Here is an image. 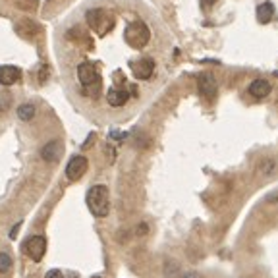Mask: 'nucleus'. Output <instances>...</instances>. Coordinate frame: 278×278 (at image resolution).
<instances>
[{"label": "nucleus", "instance_id": "6e6552de", "mask_svg": "<svg viewBox=\"0 0 278 278\" xmlns=\"http://www.w3.org/2000/svg\"><path fill=\"white\" fill-rule=\"evenodd\" d=\"M197 87H199V93L205 99H208V101H213L215 97H217V81H215V78L211 76V74H201L199 79H197Z\"/></svg>", "mask_w": 278, "mask_h": 278}, {"label": "nucleus", "instance_id": "f3484780", "mask_svg": "<svg viewBox=\"0 0 278 278\" xmlns=\"http://www.w3.org/2000/svg\"><path fill=\"white\" fill-rule=\"evenodd\" d=\"M10 269H12V257H10L8 253H0V272L4 274Z\"/></svg>", "mask_w": 278, "mask_h": 278}, {"label": "nucleus", "instance_id": "f03ea898", "mask_svg": "<svg viewBox=\"0 0 278 278\" xmlns=\"http://www.w3.org/2000/svg\"><path fill=\"white\" fill-rule=\"evenodd\" d=\"M124 39H126V43L130 44L131 49H143L149 43V39H151V31H149L147 24H143V21L137 19V21H131L130 26L126 27Z\"/></svg>", "mask_w": 278, "mask_h": 278}, {"label": "nucleus", "instance_id": "dca6fc26", "mask_svg": "<svg viewBox=\"0 0 278 278\" xmlns=\"http://www.w3.org/2000/svg\"><path fill=\"white\" fill-rule=\"evenodd\" d=\"M12 103H14V99H12L10 91H0V112H6L12 106Z\"/></svg>", "mask_w": 278, "mask_h": 278}, {"label": "nucleus", "instance_id": "5701e85b", "mask_svg": "<svg viewBox=\"0 0 278 278\" xmlns=\"http://www.w3.org/2000/svg\"><path fill=\"white\" fill-rule=\"evenodd\" d=\"M272 76H274V78H278V70H274V72H272Z\"/></svg>", "mask_w": 278, "mask_h": 278}, {"label": "nucleus", "instance_id": "4468645a", "mask_svg": "<svg viewBox=\"0 0 278 278\" xmlns=\"http://www.w3.org/2000/svg\"><path fill=\"white\" fill-rule=\"evenodd\" d=\"M35 112H37L35 104L24 103V104H19V108H17V118L21 122H31L35 118Z\"/></svg>", "mask_w": 278, "mask_h": 278}, {"label": "nucleus", "instance_id": "7ed1b4c3", "mask_svg": "<svg viewBox=\"0 0 278 278\" xmlns=\"http://www.w3.org/2000/svg\"><path fill=\"white\" fill-rule=\"evenodd\" d=\"M85 21H87V26L91 27L93 31H97L99 35H106L114 27V19L108 16L106 10H103V8L87 10Z\"/></svg>", "mask_w": 278, "mask_h": 278}, {"label": "nucleus", "instance_id": "6ab92c4d", "mask_svg": "<svg viewBox=\"0 0 278 278\" xmlns=\"http://www.w3.org/2000/svg\"><path fill=\"white\" fill-rule=\"evenodd\" d=\"M149 234V224L147 222H141L137 224V236H147Z\"/></svg>", "mask_w": 278, "mask_h": 278}, {"label": "nucleus", "instance_id": "9b49d317", "mask_svg": "<svg viewBox=\"0 0 278 278\" xmlns=\"http://www.w3.org/2000/svg\"><path fill=\"white\" fill-rule=\"evenodd\" d=\"M21 78V72L16 66H0V83L4 87H10L17 83V79Z\"/></svg>", "mask_w": 278, "mask_h": 278}, {"label": "nucleus", "instance_id": "20e7f679", "mask_svg": "<svg viewBox=\"0 0 278 278\" xmlns=\"http://www.w3.org/2000/svg\"><path fill=\"white\" fill-rule=\"evenodd\" d=\"M24 253L33 261H41L47 253V240L43 236H29L24 242Z\"/></svg>", "mask_w": 278, "mask_h": 278}, {"label": "nucleus", "instance_id": "2eb2a0df", "mask_svg": "<svg viewBox=\"0 0 278 278\" xmlns=\"http://www.w3.org/2000/svg\"><path fill=\"white\" fill-rule=\"evenodd\" d=\"M259 172L263 174V176H272V174L276 172V160L270 158V156L263 158L259 163Z\"/></svg>", "mask_w": 278, "mask_h": 278}, {"label": "nucleus", "instance_id": "4be33fe9", "mask_svg": "<svg viewBox=\"0 0 278 278\" xmlns=\"http://www.w3.org/2000/svg\"><path fill=\"white\" fill-rule=\"evenodd\" d=\"M64 278H79L76 272H68V274H64Z\"/></svg>", "mask_w": 278, "mask_h": 278}, {"label": "nucleus", "instance_id": "0eeeda50", "mask_svg": "<svg viewBox=\"0 0 278 278\" xmlns=\"http://www.w3.org/2000/svg\"><path fill=\"white\" fill-rule=\"evenodd\" d=\"M62 153H64V143H62L60 139H52L47 145H43V149H41V158H43L44 163H58Z\"/></svg>", "mask_w": 278, "mask_h": 278}, {"label": "nucleus", "instance_id": "b1692460", "mask_svg": "<svg viewBox=\"0 0 278 278\" xmlns=\"http://www.w3.org/2000/svg\"><path fill=\"white\" fill-rule=\"evenodd\" d=\"M91 278H101V276H91Z\"/></svg>", "mask_w": 278, "mask_h": 278}, {"label": "nucleus", "instance_id": "f257e3e1", "mask_svg": "<svg viewBox=\"0 0 278 278\" xmlns=\"http://www.w3.org/2000/svg\"><path fill=\"white\" fill-rule=\"evenodd\" d=\"M85 203L87 207H89V211L97 218L108 217V213H110V191L103 183L93 186V188H89V191H87Z\"/></svg>", "mask_w": 278, "mask_h": 278}, {"label": "nucleus", "instance_id": "423d86ee", "mask_svg": "<svg viewBox=\"0 0 278 278\" xmlns=\"http://www.w3.org/2000/svg\"><path fill=\"white\" fill-rule=\"evenodd\" d=\"M76 78L83 87H91V85H99V74H97V68L93 62H81L76 68Z\"/></svg>", "mask_w": 278, "mask_h": 278}, {"label": "nucleus", "instance_id": "aec40b11", "mask_svg": "<svg viewBox=\"0 0 278 278\" xmlns=\"http://www.w3.org/2000/svg\"><path fill=\"white\" fill-rule=\"evenodd\" d=\"M180 278H201V276H199V272H183Z\"/></svg>", "mask_w": 278, "mask_h": 278}, {"label": "nucleus", "instance_id": "ddd939ff", "mask_svg": "<svg viewBox=\"0 0 278 278\" xmlns=\"http://www.w3.org/2000/svg\"><path fill=\"white\" fill-rule=\"evenodd\" d=\"M274 17V4L272 2H263L257 6V21L259 24H269Z\"/></svg>", "mask_w": 278, "mask_h": 278}, {"label": "nucleus", "instance_id": "412c9836", "mask_svg": "<svg viewBox=\"0 0 278 278\" xmlns=\"http://www.w3.org/2000/svg\"><path fill=\"white\" fill-rule=\"evenodd\" d=\"M17 230H19V224H16V226H14V230H12V232H10V238H16V236H17Z\"/></svg>", "mask_w": 278, "mask_h": 278}, {"label": "nucleus", "instance_id": "9d476101", "mask_svg": "<svg viewBox=\"0 0 278 278\" xmlns=\"http://www.w3.org/2000/svg\"><path fill=\"white\" fill-rule=\"evenodd\" d=\"M270 91H272V85L267 79H253L249 83V95L255 99H265L270 95Z\"/></svg>", "mask_w": 278, "mask_h": 278}, {"label": "nucleus", "instance_id": "39448f33", "mask_svg": "<svg viewBox=\"0 0 278 278\" xmlns=\"http://www.w3.org/2000/svg\"><path fill=\"white\" fill-rule=\"evenodd\" d=\"M87 166H89V160L85 156L74 155L68 160V165H66V178L70 182H78V180H81V176L87 172Z\"/></svg>", "mask_w": 278, "mask_h": 278}, {"label": "nucleus", "instance_id": "1a4fd4ad", "mask_svg": "<svg viewBox=\"0 0 278 278\" xmlns=\"http://www.w3.org/2000/svg\"><path fill=\"white\" fill-rule=\"evenodd\" d=\"M131 72L137 79H149L155 72V62L151 58H141L137 62H131Z\"/></svg>", "mask_w": 278, "mask_h": 278}, {"label": "nucleus", "instance_id": "f8f14e48", "mask_svg": "<svg viewBox=\"0 0 278 278\" xmlns=\"http://www.w3.org/2000/svg\"><path fill=\"white\" fill-rule=\"evenodd\" d=\"M128 99H130V95H128V91H124V89H116V87H112V89H108V93H106V101H108V104L110 106H124V104L128 103Z\"/></svg>", "mask_w": 278, "mask_h": 278}, {"label": "nucleus", "instance_id": "a211bd4d", "mask_svg": "<svg viewBox=\"0 0 278 278\" xmlns=\"http://www.w3.org/2000/svg\"><path fill=\"white\" fill-rule=\"evenodd\" d=\"M44 278H64V272H62V270H58V269H52V270H49V272L44 274Z\"/></svg>", "mask_w": 278, "mask_h": 278}]
</instances>
